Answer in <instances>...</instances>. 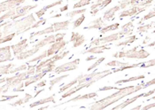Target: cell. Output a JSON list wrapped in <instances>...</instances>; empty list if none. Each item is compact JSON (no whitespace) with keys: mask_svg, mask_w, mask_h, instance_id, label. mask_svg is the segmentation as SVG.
Returning <instances> with one entry per match:
<instances>
[{"mask_svg":"<svg viewBox=\"0 0 155 110\" xmlns=\"http://www.w3.org/2000/svg\"><path fill=\"white\" fill-rule=\"evenodd\" d=\"M123 37H124V35L120 31V32L114 33V34H112L110 36L102 37V38H99L98 37V38H97L95 40H93V41L91 42V45L90 46H92V45H100L102 44H107V43L115 42V41H118L120 39H121Z\"/></svg>","mask_w":155,"mask_h":110,"instance_id":"ba28073f","label":"cell"},{"mask_svg":"<svg viewBox=\"0 0 155 110\" xmlns=\"http://www.w3.org/2000/svg\"><path fill=\"white\" fill-rule=\"evenodd\" d=\"M45 85H46V81H45V80H43V82H41V83H39L38 85H36V87H35L34 89H35V91H36L37 88H39V87H44Z\"/></svg>","mask_w":155,"mask_h":110,"instance_id":"f6af8a7d","label":"cell"},{"mask_svg":"<svg viewBox=\"0 0 155 110\" xmlns=\"http://www.w3.org/2000/svg\"><path fill=\"white\" fill-rule=\"evenodd\" d=\"M143 85L144 83L142 82L141 84L137 85H130L124 87V88H119L117 90L116 92L109 95L106 98H102L100 100L95 101L93 105L91 106L90 109L91 110H103L105 108H108L109 106L113 105L114 103H116L117 101H119L120 99H122L123 98L131 95L133 93L140 91L143 89Z\"/></svg>","mask_w":155,"mask_h":110,"instance_id":"6da1fadb","label":"cell"},{"mask_svg":"<svg viewBox=\"0 0 155 110\" xmlns=\"http://www.w3.org/2000/svg\"><path fill=\"white\" fill-rule=\"evenodd\" d=\"M63 33H57V35H51L49 37H45V39H42L40 40L39 42H37L36 45L31 48V49L28 50V51H24L21 53H20L19 55L16 56V58L19 60V61H23V60H26L31 56H33L34 54H36V52H38V51L46 46L48 45H51L53 44L54 42H56L57 38L59 37H60Z\"/></svg>","mask_w":155,"mask_h":110,"instance_id":"3957f363","label":"cell"},{"mask_svg":"<svg viewBox=\"0 0 155 110\" xmlns=\"http://www.w3.org/2000/svg\"><path fill=\"white\" fill-rule=\"evenodd\" d=\"M46 22H47V19L39 20L38 22H36V23H34V24L30 27V29H32V28H38V27H40V26H42V25H45L46 23Z\"/></svg>","mask_w":155,"mask_h":110,"instance_id":"ab89813d","label":"cell"},{"mask_svg":"<svg viewBox=\"0 0 155 110\" xmlns=\"http://www.w3.org/2000/svg\"><path fill=\"white\" fill-rule=\"evenodd\" d=\"M130 5V0H122V1H120L119 2V6L121 10L125 9V8H126V7H128Z\"/></svg>","mask_w":155,"mask_h":110,"instance_id":"b9f144b4","label":"cell"},{"mask_svg":"<svg viewBox=\"0 0 155 110\" xmlns=\"http://www.w3.org/2000/svg\"><path fill=\"white\" fill-rule=\"evenodd\" d=\"M120 8L119 5H114V7H112V8L108 9L107 11V12H105V13H104V16H103L104 20H105V21H107V22L113 21V20L114 19V15H115L116 12H118V11H120Z\"/></svg>","mask_w":155,"mask_h":110,"instance_id":"ffe728a7","label":"cell"},{"mask_svg":"<svg viewBox=\"0 0 155 110\" xmlns=\"http://www.w3.org/2000/svg\"><path fill=\"white\" fill-rule=\"evenodd\" d=\"M68 5H67L66 6H64V7H61L60 10V12H64V11H67L68 10Z\"/></svg>","mask_w":155,"mask_h":110,"instance_id":"f907efd6","label":"cell"},{"mask_svg":"<svg viewBox=\"0 0 155 110\" xmlns=\"http://www.w3.org/2000/svg\"><path fill=\"white\" fill-rule=\"evenodd\" d=\"M79 63H80V59L74 60V61H70V62H68V63L60 65L59 67H56L53 69V72L57 74V75H59V74L64 73V72H68V71L74 70V69H76L78 68Z\"/></svg>","mask_w":155,"mask_h":110,"instance_id":"30bf717a","label":"cell"},{"mask_svg":"<svg viewBox=\"0 0 155 110\" xmlns=\"http://www.w3.org/2000/svg\"><path fill=\"white\" fill-rule=\"evenodd\" d=\"M133 29H134V25L132 22H130L128 23H126L125 25L121 26V32L123 33L124 37L125 36H130L133 32Z\"/></svg>","mask_w":155,"mask_h":110,"instance_id":"d4e9b609","label":"cell"},{"mask_svg":"<svg viewBox=\"0 0 155 110\" xmlns=\"http://www.w3.org/2000/svg\"><path fill=\"white\" fill-rule=\"evenodd\" d=\"M111 47L110 46H107V45H96L93 47H90L89 49L85 50L84 52H83L82 54H85V53H103L104 51L106 50H110Z\"/></svg>","mask_w":155,"mask_h":110,"instance_id":"7402d4cb","label":"cell"},{"mask_svg":"<svg viewBox=\"0 0 155 110\" xmlns=\"http://www.w3.org/2000/svg\"><path fill=\"white\" fill-rule=\"evenodd\" d=\"M87 11L85 8L84 9H81V10H76V11H71V12H68V13H66L65 15L67 16V17H69V18H74L75 15H77V14H80V13H84Z\"/></svg>","mask_w":155,"mask_h":110,"instance_id":"d590c367","label":"cell"},{"mask_svg":"<svg viewBox=\"0 0 155 110\" xmlns=\"http://www.w3.org/2000/svg\"><path fill=\"white\" fill-rule=\"evenodd\" d=\"M96 59H97V57H95V56H92V55H91V56H89V57H87V58H86V61H92V60H96Z\"/></svg>","mask_w":155,"mask_h":110,"instance_id":"c3c4849f","label":"cell"},{"mask_svg":"<svg viewBox=\"0 0 155 110\" xmlns=\"http://www.w3.org/2000/svg\"><path fill=\"white\" fill-rule=\"evenodd\" d=\"M112 1L113 0H97L95 3H92L93 5L91 6V15L96 16L97 13L105 9L109 4H111Z\"/></svg>","mask_w":155,"mask_h":110,"instance_id":"9a60e30c","label":"cell"},{"mask_svg":"<svg viewBox=\"0 0 155 110\" xmlns=\"http://www.w3.org/2000/svg\"><path fill=\"white\" fill-rule=\"evenodd\" d=\"M105 60H106V58H105V57L99 58V59H98L97 61H96V62H94V63H93V64H92L91 66H90V68H88V69H87V70H88L89 72H90V71H91V70H92L93 68H97V67L98 65H100V64H101V63H102L103 61H105Z\"/></svg>","mask_w":155,"mask_h":110,"instance_id":"74e56055","label":"cell"},{"mask_svg":"<svg viewBox=\"0 0 155 110\" xmlns=\"http://www.w3.org/2000/svg\"><path fill=\"white\" fill-rule=\"evenodd\" d=\"M155 16V12H154V8H153L150 12L148 13V14H146L145 16H143V19H141L140 21H139V22H138V25H140L142 22H143L144 21H147V20H149V19H151V18H154Z\"/></svg>","mask_w":155,"mask_h":110,"instance_id":"e575fe53","label":"cell"},{"mask_svg":"<svg viewBox=\"0 0 155 110\" xmlns=\"http://www.w3.org/2000/svg\"><path fill=\"white\" fill-rule=\"evenodd\" d=\"M84 20H85V15H84V14H82L80 18H78L76 21H74V23H73V24H74L73 28H76L80 27L81 24H82V23L84 22Z\"/></svg>","mask_w":155,"mask_h":110,"instance_id":"8d00e7d4","label":"cell"},{"mask_svg":"<svg viewBox=\"0 0 155 110\" xmlns=\"http://www.w3.org/2000/svg\"><path fill=\"white\" fill-rule=\"evenodd\" d=\"M137 37H136V36H131V35H130V36H128L127 38H125L124 41L119 42V43H116V44H115V46H116V47H120V46L130 45V44H132L133 42H135V41H137Z\"/></svg>","mask_w":155,"mask_h":110,"instance_id":"4316f807","label":"cell"},{"mask_svg":"<svg viewBox=\"0 0 155 110\" xmlns=\"http://www.w3.org/2000/svg\"><path fill=\"white\" fill-rule=\"evenodd\" d=\"M140 1H141V0H130V5L133 6V5H137V3H139Z\"/></svg>","mask_w":155,"mask_h":110,"instance_id":"7dc6e473","label":"cell"},{"mask_svg":"<svg viewBox=\"0 0 155 110\" xmlns=\"http://www.w3.org/2000/svg\"><path fill=\"white\" fill-rule=\"evenodd\" d=\"M153 93H154V90H151V91H150V92H148L142 93V94H138V95H137V96H135V97H132V98L126 99L125 101L121 102L120 105L116 106V107H114V108H113L112 110L123 109V108H125L126 107H128L129 105L132 104L133 102H135L136 100H137L139 98H142V97H148V96H150V95H153Z\"/></svg>","mask_w":155,"mask_h":110,"instance_id":"4fadbf2b","label":"cell"},{"mask_svg":"<svg viewBox=\"0 0 155 110\" xmlns=\"http://www.w3.org/2000/svg\"><path fill=\"white\" fill-rule=\"evenodd\" d=\"M68 54H69V51H65V52H64V51H60L59 53L52 55L51 58H49L47 60H45V61H41L38 65H36V73H39L43 68H47V67L52 65V64H55L56 61H60V60L64 59V58L67 57Z\"/></svg>","mask_w":155,"mask_h":110,"instance_id":"8992f818","label":"cell"},{"mask_svg":"<svg viewBox=\"0 0 155 110\" xmlns=\"http://www.w3.org/2000/svg\"><path fill=\"white\" fill-rule=\"evenodd\" d=\"M118 87H114V86H105L102 88L98 89V92H104V91H110V90H118Z\"/></svg>","mask_w":155,"mask_h":110,"instance_id":"7bdbcfd3","label":"cell"},{"mask_svg":"<svg viewBox=\"0 0 155 110\" xmlns=\"http://www.w3.org/2000/svg\"><path fill=\"white\" fill-rule=\"evenodd\" d=\"M26 0H6L0 3V13L6 12L23 4Z\"/></svg>","mask_w":155,"mask_h":110,"instance_id":"7c38bea8","label":"cell"},{"mask_svg":"<svg viewBox=\"0 0 155 110\" xmlns=\"http://www.w3.org/2000/svg\"><path fill=\"white\" fill-rule=\"evenodd\" d=\"M105 26H106V23L104 22L103 19L102 18H97V19L94 20L93 22H90L89 25L86 26V27H84V29H92L93 28V29H98V30H100Z\"/></svg>","mask_w":155,"mask_h":110,"instance_id":"d6986e66","label":"cell"},{"mask_svg":"<svg viewBox=\"0 0 155 110\" xmlns=\"http://www.w3.org/2000/svg\"><path fill=\"white\" fill-rule=\"evenodd\" d=\"M98 97V94L97 92H91V93H88V94H84V95H78L74 98H70L69 100L64 102V103H68V102H71V101H77V100H84V99H89V98H93Z\"/></svg>","mask_w":155,"mask_h":110,"instance_id":"cb8c5ba5","label":"cell"},{"mask_svg":"<svg viewBox=\"0 0 155 110\" xmlns=\"http://www.w3.org/2000/svg\"><path fill=\"white\" fill-rule=\"evenodd\" d=\"M155 84V79L153 78V80H151L150 82H148V83H146V84H144L143 85V89H145V88H147V87H149V86L151 85H153Z\"/></svg>","mask_w":155,"mask_h":110,"instance_id":"ee69618b","label":"cell"},{"mask_svg":"<svg viewBox=\"0 0 155 110\" xmlns=\"http://www.w3.org/2000/svg\"><path fill=\"white\" fill-rule=\"evenodd\" d=\"M91 1H93V0H79L78 3L74 5V9L81 8V7H84L85 5H88L91 3Z\"/></svg>","mask_w":155,"mask_h":110,"instance_id":"836d02e7","label":"cell"},{"mask_svg":"<svg viewBox=\"0 0 155 110\" xmlns=\"http://www.w3.org/2000/svg\"><path fill=\"white\" fill-rule=\"evenodd\" d=\"M151 41V37H145V39L143 41V45H145V44H147L148 42H150Z\"/></svg>","mask_w":155,"mask_h":110,"instance_id":"681fc988","label":"cell"},{"mask_svg":"<svg viewBox=\"0 0 155 110\" xmlns=\"http://www.w3.org/2000/svg\"><path fill=\"white\" fill-rule=\"evenodd\" d=\"M36 64L32 65V66H28L27 72L19 73L15 75L10 76V77H6V84L0 87V95L6 93L10 88L14 87V86H18L23 81H26L27 79H28L31 76V75H34V73L36 72Z\"/></svg>","mask_w":155,"mask_h":110,"instance_id":"7a4b0ae2","label":"cell"},{"mask_svg":"<svg viewBox=\"0 0 155 110\" xmlns=\"http://www.w3.org/2000/svg\"><path fill=\"white\" fill-rule=\"evenodd\" d=\"M65 36H66V33H63L60 37L57 38L56 42H54L53 44H51V47L48 50H46L47 57H50V56H52L54 54L59 53L60 51H62V50L66 47V45L69 43V41L67 42V41L64 40V37Z\"/></svg>","mask_w":155,"mask_h":110,"instance_id":"52a82bcc","label":"cell"},{"mask_svg":"<svg viewBox=\"0 0 155 110\" xmlns=\"http://www.w3.org/2000/svg\"><path fill=\"white\" fill-rule=\"evenodd\" d=\"M147 45H148V47H153V46H154V41H153L151 44H148Z\"/></svg>","mask_w":155,"mask_h":110,"instance_id":"11a10c76","label":"cell"},{"mask_svg":"<svg viewBox=\"0 0 155 110\" xmlns=\"http://www.w3.org/2000/svg\"><path fill=\"white\" fill-rule=\"evenodd\" d=\"M68 75H61V76L56 77L55 79L51 80V81H50V87H49V90H50V91H51V90H52V88H53V86L55 85H57L59 82H60L61 80H63L64 78L68 77Z\"/></svg>","mask_w":155,"mask_h":110,"instance_id":"4dcf8cb0","label":"cell"},{"mask_svg":"<svg viewBox=\"0 0 155 110\" xmlns=\"http://www.w3.org/2000/svg\"><path fill=\"white\" fill-rule=\"evenodd\" d=\"M12 48L11 45H7L0 48V63L12 60Z\"/></svg>","mask_w":155,"mask_h":110,"instance_id":"ac0fdd59","label":"cell"},{"mask_svg":"<svg viewBox=\"0 0 155 110\" xmlns=\"http://www.w3.org/2000/svg\"><path fill=\"white\" fill-rule=\"evenodd\" d=\"M120 28V24L119 23H114V24L112 25H107V26H105L104 28H102L100 29V33L101 34H105L107 32L109 31H114V30H117Z\"/></svg>","mask_w":155,"mask_h":110,"instance_id":"f1b7e54d","label":"cell"},{"mask_svg":"<svg viewBox=\"0 0 155 110\" xmlns=\"http://www.w3.org/2000/svg\"><path fill=\"white\" fill-rule=\"evenodd\" d=\"M150 52H146L145 50L139 49V46H135L128 51H121L113 54L114 58H129V59H137L142 60L146 59L150 56Z\"/></svg>","mask_w":155,"mask_h":110,"instance_id":"277c9868","label":"cell"},{"mask_svg":"<svg viewBox=\"0 0 155 110\" xmlns=\"http://www.w3.org/2000/svg\"><path fill=\"white\" fill-rule=\"evenodd\" d=\"M155 64V60H151V61H144V62H139L137 64H132V65H126L124 67H119L118 68H113L112 72L113 73H117V72H120L126 69H130V68H150V67H153Z\"/></svg>","mask_w":155,"mask_h":110,"instance_id":"8fae6325","label":"cell"},{"mask_svg":"<svg viewBox=\"0 0 155 110\" xmlns=\"http://www.w3.org/2000/svg\"><path fill=\"white\" fill-rule=\"evenodd\" d=\"M28 46V39L24 38L21 41H20L19 43H17L16 45H11L12 52L14 56L16 57L17 55H19L20 53H21L22 52H24L25 50L27 49V47Z\"/></svg>","mask_w":155,"mask_h":110,"instance_id":"2e32d148","label":"cell"},{"mask_svg":"<svg viewBox=\"0 0 155 110\" xmlns=\"http://www.w3.org/2000/svg\"><path fill=\"white\" fill-rule=\"evenodd\" d=\"M141 108H142V106H141V105H139V106H137V107H136V108H133L131 110H139V109H141Z\"/></svg>","mask_w":155,"mask_h":110,"instance_id":"db71d44e","label":"cell"},{"mask_svg":"<svg viewBox=\"0 0 155 110\" xmlns=\"http://www.w3.org/2000/svg\"><path fill=\"white\" fill-rule=\"evenodd\" d=\"M50 102H51V103H56V101H55V94H52V95H51V96L48 97V98H42V99L38 100V101H36V102H34V103H31V104L29 105V107L32 108H35V107L40 106V105H44V104H45V103H50Z\"/></svg>","mask_w":155,"mask_h":110,"instance_id":"603a6c76","label":"cell"},{"mask_svg":"<svg viewBox=\"0 0 155 110\" xmlns=\"http://www.w3.org/2000/svg\"><path fill=\"white\" fill-rule=\"evenodd\" d=\"M26 69H28V66H27V64H23V65H21V66H20V67H18V68H13L12 69H11L10 74L16 73V72L21 71V70H26Z\"/></svg>","mask_w":155,"mask_h":110,"instance_id":"f35d334b","label":"cell"},{"mask_svg":"<svg viewBox=\"0 0 155 110\" xmlns=\"http://www.w3.org/2000/svg\"><path fill=\"white\" fill-rule=\"evenodd\" d=\"M69 42H72L73 47L76 48L78 46H81L85 42V37L84 35L79 34L78 32H72L71 33V39Z\"/></svg>","mask_w":155,"mask_h":110,"instance_id":"e0dca14e","label":"cell"},{"mask_svg":"<svg viewBox=\"0 0 155 110\" xmlns=\"http://www.w3.org/2000/svg\"><path fill=\"white\" fill-rule=\"evenodd\" d=\"M14 67H15V65L13 63H9L6 66L0 67V75H9L11 69H12Z\"/></svg>","mask_w":155,"mask_h":110,"instance_id":"f546056e","label":"cell"},{"mask_svg":"<svg viewBox=\"0 0 155 110\" xmlns=\"http://www.w3.org/2000/svg\"><path fill=\"white\" fill-rule=\"evenodd\" d=\"M72 22H73V18H71L70 20L65 21V22H54L50 27H48V28L41 30V31L32 32L30 34V36H29V39H32L34 37H37V36H42V35H46V34H50V33L59 32L60 30H67L68 28L69 25H71Z\"/></svg>","mask_w":155,"mask_h":110,"instance_id":"5b68a950","label":"cell"},{"mask_svg":"<svg viewBox=\"0 0 155 110\" xmlns=\"http://www.w3.org/2000/svg\"><path fill=\"white\" fill-rule=\"evenodd\" d=\"M153 5H147L145 6H140L138 5H133L131 8L128 9V10H125V11H122V12L120 13L119 18H123V17H134V16H137L138 15L139 13H141L142 12H144L147 8H149L150 6H152Z\"/></svg>","mask_w":155,"mask_h":110,"instance_id":"9c48e42d","label":"cell"},{"mask_svg":"<svg viewBox=\"0 0 155 110\" xmlns=\"http://www.w3.org/2000/svg\"><path fill=\"white\" fill-rule=\"evenodd\" d=\"M126 65H129L128 62H121L119 61H112L110 62L107 63V66L109 67H113V68H116V67H124Z\"/></svg>","mask_w":155,"mask_h":110,"instance_id":"d6a6232c","label":"cell"},{"mask_svg":"<svg viewBox=\"0 0 155 110\" xmlns=\"http://www.w3.org/2000/svg\"><path fill=\"white\" fill-rule=\"evenodd\" d=\"M154 107H155L154 103H152V104H150V105H147V106H145V107H143V108H141V110L150 109V108H154Z\"/></svg>","mask_w":155,"mask_h":110,"instance_id":"bcb514c9","label":"cell"},{"mask_svg":"<svg viewBox=\"0 0 155 110\" xmlns=\"http://www.w3.org/2000/svg\"><path fill=\"white\" fill-rule=\"evenodd\" d=\"M42 92H44V89H41L40 91H37V92H36V94L34 95V98H36V97H37V96H38V94H39V93H41Z\"/></svg>","mask_w":155,"mask_h":110,"instance_id":"816d5d0a","label":"cell"},{"mask_svg":"<svg viewBox=\"0 0 155 110\" xmlns=\"http://www.w3.org/2000/svg\"><path fill=\"white\" fill-rule=\"evenodd\" d=\"M61 4H63V0H59V1H56V2H54V3H52V4H50V5H45V7H43L41 10H39V11L36 12V17H37V18H39V19H42L43 15L46 12L47 10L51 9V8H52V7H54V6L60 5H61Z\"/></svg>","mask_w":155,"mask_h":110,"instance_id":"44dd1931","label":"cell"},{"mask_svg":"<svg viewBox=\"0 0 155 110\" xmlns=\"http://www.w3.org/2000/svg\"><path fill=\"white\" fill-rule=\"evenodd\" d=\"M6 82V77H3V78H0V84H3Z\"/></svg>","mask_w":155,"mask_h":110,"instance_id":"f5cc1de1","label":"cell"},{"mask_svg":"<svg viewBox=\"0 0 155 110\" xmlns=\"http://www.w3.org/2000/svg\"><path fill=\"white\" fill-rule=\"evenodd\" d=\"M153 24H154V22H152L150 24H146V25H142V26H139L137 28V32L138 33H147L148 30L153 27Z\"/></svg>","mask_w":155,"mask_h":110,"instance_id":"1f68e13d","label":"cell"},{"mask_svg":"<svg viewBox=\"0 0 155 110\" xmlns=\"http://www.w3.org/2000/svg\"><path fill=\"white\" fill-rule=\"evenodd\" d=\"M145 77L144 75H137V76H133V77H130L129 79H123V80H119L117 82L114 83V85H121V84H125V83H128V82H133V81H137V80H140V79H143Z\"/></svg>","mask_w":155,"mask_h":110,"instance_id":"83f0119b","label":"cell"},{"mask_svg":"<svg viewBox=\"0 0 155 110\" xmlns=\"http://www.w3.org/2000/svg\"><path fill=\"white\" fill-rule=\"evenodd\" d=\"M68 1H72V0H68ZM75 1H77V0H75ZM79 1V0H78Z\"/></svg>","mask_w":155,"mask_h":110,"instance_id":"9f6ffc18","label":"cell"},{"mask_svg":"<svg viewBox=\"0 0 155 110\" xmlns=\"http://www.w3.org/2000/svg\"><path fill=\"white\" fill-rule=\"evenodd\" d=\"M19 97V95H12V96H5L2 94L1 98H0V102H4V101H9L12 100L13 98H17Z\"/></svg>","mask_w":155,"mask_h":110,"instance_id":"60d3db41","label":"cell"},{"mask_svg":"<svg viewBox=\"0 0 155 110\" xmlns=\"http://www.w3.org/2000/svg\"><path fill=\"white\" fill-rule=\"evenodd\" d=\"M34 98V96H32V95H30V94H26L24 98H20L19 100H17V101H16V102H14V103H11V104H10V106H12V107H17V106L24 105V104L28 103L31 98Z\"/></svg>","mask_w":155,"mask_h":110,"instance_id":"484cf974","label":"cell"},{"mask_svg":"<svg viewBox=\"0 0 155 110\" xmlns=\"http://www.w3.org/2000/svg\"><path fill=\"white\" fill-rule=\"evenodd\" d=\"M38 6V5H23V6H18L15 8V14L12 17V20H16L17 18L26 16L30 11L35 9Z\"/></svg>","mask_w":155,"mask_h":110,"instance_id":"5bb4252c","label":"cell"}]
</instances>
